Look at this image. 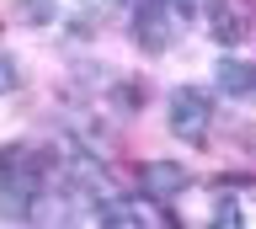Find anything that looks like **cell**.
Listing matches in <instances>:
<instances>
[{"label": "cell", "mask_w": 256, "mask_h": 229, "mask_svg": "<svg viewBox=\"0 0 256 229\" xmlns=\"http://www.w3.org/2000/svg\"><path fill=\"white\" fill-rule=\"evenodd\" d=\"M214 80H219V91H224V96L256 101V64H246V59H224Z\"/></svg>", "instance_id": "7"}, {"label": "cell", "mask_w": 256, "mask_h": 229, "mask_svg": "<svg viewBox=\"0 0 256 229\" xmlns=\"http://www.w3.org/2000/svg\"><path fill=\"white\" fill-rule=\"evenodd\" d=\"M11 91H22V69L11 53H0V96H11Z\"/></svg>", "instance_id": "10"}, {"label": "cell", "mask_w": 256, "mask_h": 229, "mask_svg": "<svg viewBox=\"0 0 256 229\" xmlns=\"http://www.w3.org/2000/svg\"><path fill=\"white\" fill-rule=\"evenodd\" d=\"M102 224H144V229H160L171 213L160 208V197H107L102 208H96Z\"/></svg>", "instance_id": "5"}, {"label": "cell", "mask_w": 256, "mask_h": 229, "mask_svg": "<svg viewBox=\"0 0 256 229\" xmlns=\"http://www.w3.org/2000/svg\"><path fill=\"white\" fill-rule=\"evenodd\" d=\"M208 128H214V101H208V91H198V85L171 91V133H176V139L203 144Z\"/></svg>", "instance_id": "2"}, {"label": "cell", "mask_w": 256, "mask_h": 229, "mask_svg": "<svg viewBox=\"0 0 256 229\" xmlns=\"http://www.w3.org/2000/svg\"><path fill=\"white\" fill-rule=\"evenodd\" d=\"M38 16L32 21H43V16H86V11H102L107 0H27Z\"/></svg>", "instance_id": "9"}, {"label": "cell", "mask_w": 256, "mask_h": 229, "mask_svg": "<svg viewBox=\"0 0 256 229\" xmlns=\"http://www.w3.org/2000/svg\"><path fill=\"white\" fill-rule=\"evenodd\" d=\"M48 187V155L38 144H6L0 149V213L32 219V203Z\"/></svg>", "instance_id": "1"}, {"label": "cell", "mask_w": 256, "mask_h": 229, "mask_svg": "<svg viewBox=\"0 0 256 229\" xmlns=\"http://www.w3.org/2000/svg\"><path fill=\"white\" fill-rule=\"evenodd\" d=\"M208 27H214V37H219V43H240V37L251 32V27H246V21L235 16V11H230V5H224V0H208Z\"/></svg>", "instance_id": "8"}, {"label": "cell", "mask_w": 256, "mask_h": 229, "mask_svg": "<svg viewBox=\"0 0 256 229\" xmlns=\"http://www.w3.org/2000/svg\"><path fill=\"white\" fill-rule=\"evenodd\" d=\"M182 32V11H176L171 0H144L139 16H134V37H139L150 53H166Z\"/></svg>", "instance_id": "3"}, {"label": "cell", "mask_w": 256, "mask_h": 229, "mask_svg": "<svg viewBox=\"0 0 256 229\" xmlns=\"http://www.w3.org/2000/svg\"><path fill=\"white\" fill-rule=\"evenodd\" d=\"M187 165H176V160H150V165H139V187L150 197H160V203H166V197H182L187 192Z\"/></svg>", "instance_id": "6"}, {"label": "cell", "mask_w": 256, "mask_h": 229, "mask_svg": "<svg viewBox=\"0 0 256 229\" xmlns=\"http://www.w3.org/2000/svg\"><path fill=\"white\" fill-rule=\"evenodd\" d=\"M214 219L224 229H256V181H219L214 187Z\"/></svg>", "instance_id": "4"}]
</instances>
